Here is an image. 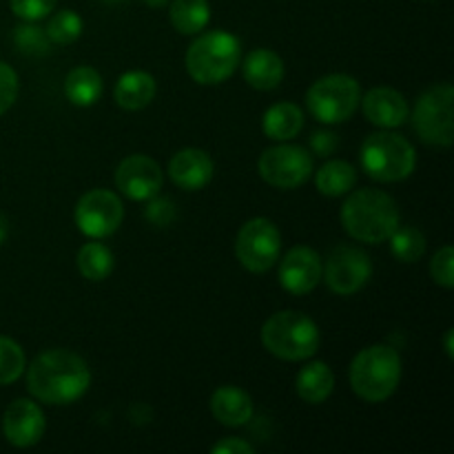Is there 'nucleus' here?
<instances>
[{"mask_svg":"<svg viewBox=\"0 0 454 454\" xmlns=\"http://www.w3.org/2000/svg\"><path fill=\"white\" fill-rule=\"evenodd\" d=\"M91 384L87 362L71 350H47L31 362L27 371V390L38 402L65 406L82 397Z\"/></svg>","mask_w":454,"mask_h":454,"instance_id":"1","label":"nucleus"},{"mask_svg":"<svg viewBox=\"0 0 454 454\" xmlns=\"http://www.w3.org/2000/svg\"><path fill=\"white\" fill-rule=\"evenodd\" d=\"M341 224L357 242L381 244L390 239L399 226L397 202L384 191H353L341 207Z\"/></svg>","mask_w":454,"mask_h":454,"instance_id":"2","label":"nucleus"},{"mask_svg":"<svg viewBox=\"0 0 454 454\" xmlns=\"http://www.w3.org/2000/svg\"><path fill=\"white\" fill-rule=\"evenodd\" d=\"M402 357L386 344L364 348L350 364V386L368 403H381L397 390Z\"/></svg>","mask_w":454,"mask_h":454,"instance_id":"3","label":"nucleus"},{"mask_svg":"<svg viewBox=\"0 0 454 454\" xmlns=\"http://www.w3.org/2000/svg\"><path fill=\"white\" fill-rule=\"evenodd\" d=\"M262 344L284 362H304L319 350V328L309 315L282 310L264 324Z\"/></svg>","mask_w":454,"mask_h":454,"instance_id":"4","label":"nucleus"},{"mask_svg":"<svg viewBox=\"0 0 454 454\" xmlns=\"http://www.w3.org/2000/svg\"><path fill=\"white\" fill-rule=\"evenodd\" d=\"M242 44L229 31H208L186 51V71L198 84H220L235 74Z\"/></svg>","mask_w":454,"mask_h":454,"instance_id":"5","label":"nucleus"},{"mask_svg":"<svg viewBox=\"0 0 454 454\" xmlns=\"http://www.w3.org/2000/svg\"><path fill=\"white\" fill-rule=\"evenodd\" d=\"M415 164V146L399 133H372L362 145V167L377 182L406 180Z\"/></svg>","mask_w":454,"mask_h":454,"instance_id":"6","label":"nucleus"},{"mask_svg":"<svg viewBox=\"0 0 454 454\" xmlns=\"http://www.w3.org/2000/svg\"><path fill=\"white\" fill-rule=\"evenodd\" d=\"M362 100L359 82L350 75L333 74L317 80L306 93V106L324 124H340L350 120Z\"/></svg>","mask_w":454,"mask_h":454,"instance_id":"7","label":"nucleus"},{"mask_svg":"<svg viewBox=\"0 0 454 454\" xmlns=\"http://www.w3.org/2000/svg\"><path fill=\"white\" fill-rule=\"evenodd\" d=\"M452 84H437L421 93L412 111V127L419 137L434 146L452 145Z\"/></svg>","mask_w":454,"mask_h":454,"instance_id":"8","label":"nucleus"},{"mask_svg":"<svg viewBox=\"0 0 454 454\" xmlns=\"http://www.w3.org/2000/svg\"><path fill=\"white\" fill-rule=\"evenodd\" d=\"M282 235L278 226L266 217H255L239 229L235 239V255L239 264L251 273H266L278 264Z\"/></svg>","mask_w":454,"mask_h":454,"instance_id":"9","label":"nucleus"},{"mask_svg":"<svg viewBox=\"0 0 454 454\" xmlns=\"http://www.w3.org/2000/svg\"><path fill=\"white\" fill-rule=\"evenodd\" d=\"M260 176L278 189H297L313 176V155L304 146L278 145L262 153Z\"/></svg>","mask_w":454,"mask_h":454,"instance_id":"10","label":"nucleus"},{"mask_svg":"<svg viewBox=\"0 0 454 454\" xmlns=\"http://www.w3.org/2000/svg\"><path fill=\"white\" fill-rule=\"evenodd\" d=\"M372 275L371 257L355 247H335L322 266V278L326 286L337 295H355L366 286Z\"/></svg>","mask_w":454,"mask_h":454,"instance_id":"11","label":"nucleus"},{"mask_svg":"<svg viewBox=\"0 0 454 454\" xmlns=\"http://www.w3.org/2000/svg\"><path fill=\"white\" fill-rule=\"evenodd\" d=\"M124 207L120 198L111 191L93 189L78 200L75 207V224L87 238H109L122 224Z\"/></svg>","mask_w":454,"mask_h":454,"instance_id":"12","label":"nucleus"},{"mask_svg":"<svg viewBox=\"0 0 454 454\" xmlns=\"http://www.w3.org/2000/svg\"><path fill=\"white\" fill-rule=\"evenodd\" d=\"M162 168L146 155H129L115 168V186L122 195L136 202L155 198L162 189Z\"/></svg>","mask_w":454,"mask_h":454,"instance_id":"13","label":"nucleus"},{"mask_svg":"<svg viewBox=\"0 0 454 454\" xmlns=\"http://www.w3.org/2000/svg\"><path fill=\"white\" fill-rule=\"evenodd\" d=\"M322 279V257L309 247H295L279 264V282L293 295H306Z\"/></svg>","mask_w":454,"mask_h":454,"instance_id":"14","label":"nucleus"},{"mask_svg":"<svg viewBox=\"0 0 454 454\" xmlns=\"http://www.w3.org/2000/svg\"><path fill=\"white\" fill-rule=\"evenodd\" d=\"M44 415L40 406L29 399H16L4 411L3 433L7 442L16 448H31L43 439Z\"/></svg>","mask_w":454,"mask_h":454,"instance_id":"15","label":"nucleus"},{"mask_svg":"<svg viewBox=\"0 0 454 454\" xmlns=\"http://www.w3.org/2000/svg\"><path fill=\"white\" fill-rule=\"evenodd\" d=\"M168 176L180 189L200 191L211 182L213 160L202 149H182L168 162Z\"/></svg>","mask_w":454,"mask_h":454,"instance_id":"16","label":"nucleus"},{"mask_svg":"<svg viewBox=\"0 0 454 454\" xmlns=\"http://www.w3.org/2000/svg\"><path fill=\"white\" fill-rule=\"evenodd\" d=\"M364 115L375 127L395 129L408 120L406 98L390 87H375L364 98Z\"/></svg>","mask_w":454,"mask_h":454,"instance_id":"17","label":"nucleus"},{"mask_svg":"<svg viewBox=\"0 0 454 454\" xmlns=\"http://www.w3.org/2000/svg\"><path fill=\"white\" fill-rule=\"evenodd\" d=\"M211 412L220 424L229 428L248 424L253 419V399L235 386H222L211 397Z\"/></svg>","mask_w":454,"mask_h":454,"instance_id":"18","label":"nucleus"},{"mask_svg":"<svg viewBox=\"0 0 454 454\" xmlns=\"http://www.w3.org/2000/svg\"><path fill=\"white\" fill-rule=\"evenodd\" d=\"M244 80L257 91H270L284 78V62L270 49H255L247 56L242 65Z\"/></svg>","mask_w":454,"mask_h":454,"instance_id":"19","label":"nucleus"},{"mask_svg":"<svg viewBox=\"0 0 454 454\" xmlns=\"http://www.w3.org/2000/svg\"><path fill=\"white\" fill-rule=\"evenodd\" d=\"M155 98V80L146 71H129L115 84V102L127 111L145 109Z\"/></svg>","mask_w":454,"mask_h":454,"instance_id":"20","label":"nucleus"},{"mask_svg":"<svg viewBox=\"0 0 454 454\" xmlns=\"http://www.w3.org/2000/svg\"><path fill=\"white\" fill-rule=\"evenodd\" d=\"M297 395L309 403H322L335 388V377L324 362H310L300 371L295 380Z\"/></svg>","mask_w":454,"mask_h":454,"instance_id":"21","label":"nucleus"},{"mask_svg":"<svg viewBox=\"0 0 454 454\" xmlns=\"http://www.w3.org/2000/svg\"><path fill=\"white\" fill-rule=\"evenodd\" d=\"M264 133L270 140H293L304 127V114L293 102H278L264 114Z\"/></svg>","mask_w":454,"mask_h":454,"instance_id":"22","label":"nucleus"},{"mask_svg":"<svg viewBox=\"0 0 454 454\" xmlns=\"http://www.w3.org/2000/svg\"><path fill=\"white\" fill-rule=\"evenodd\" d=\"M102 93V78L93 67H75L65 80V96L75 106L96 105Z\"/></svg>","mask_w":454,"mask_h":454,"instance_id":"23","label":"nucleus"},{"mask_svg":"<svg viewBox=\"0 0 454 454\" xmlns=\"http://www.w3.org/2000/svg\"><path fill=\"white\" fill-rule=\"evenodd\" d=\"M168 20L180 34H200L211 20L208 0H173L171 9H168Z\"/></svg>","mask_w":454,"mask_h":454,"instance_id":"24","label":"nucleus"},{"mask_svg":"<svg viewBox=\"0 0 454 454\" xmlns=\"http://www.w3.org/2000/svg\"><path fill=\"white\" fill-rule=\"evenodd\" d=\"M315 184L319 193L326 198H340V195L350 193L357 184V171L344 160H331L317 171Z\"/></svg>","mask_w":454,"mask_h":454,"instance_id":"25","label":"nucleus"},{"mask_svg":"<svg viewBox=\"0 0 454 454\" xmlns=\"http://www.w3.org/2000/svg\"><path fill=\"white\" fill-rule=\"evenodd\" d=\"M78 270L89 282H102L114 270V253L100 242L84 244L78 251Z\"/></svg>","mask_w":454,"mask_h":454,"instance_id":"26","label":"nucleus"},{"mask_svg":"<svg viewBox=\"0 0 454 454\" xmlns=\"http://www.w3.org/2000/svg\"><path fill=\"white\" fill-rule=\"evenodd\" d=\"M390 248L399 262H417L426 253V238L412 226H397L390 235Z\"/></svg>","mask_w":454,"mask_h":454,"instance_id":"27","label":"nucleus"},{"mask_svg":"<svg viewBox=\"0 0 454 454\" xmlns=\"http://www.w3.org/2000/svg\"><path fill=\"white\" fill-rule=\"evenodd\" d=\"M82 18L74 9H62L47 22V35L53 44H71L82 35Z\"/></svg>","mask_w":454,"mask_h":454,"instance_id":"28","label":"nucleus"},{"mask_svg":"<svg viewBox=\"0 0 454 454\" xmlns=\"http://www.w3.org/2000/svg\"><path fill=\"white\" fill-rule=\"evenodd\" d=\"M25 353L20 344L0 335V386H9L25 372Z\"/></svg>","mask_w":454,"mask_h":454,"instance_id":"29","label":"nucleus"},{"mask_svg":"<svg viewBox=\"0 0 454 454\" xmlns=\"http://www.w3.org/2000/svg\"><path fill=\"white\" fill-rule=\"evenodd\" d=\"M13 40H16L18 49L22 53H29V56H43L49 49V35L43 27L34 25V22H25V25H18L13 31Z\"/></svg>","mask_w":454,"mask_h":454,"instance_id":"30","label":"nucleus"},{"mask_svg":"<svg viewBox=\"0 0 454 454\" xmlns=\"http://www.w3.org/2000/svg\"><path fill=\"white\" fill-rule=\"evenodd\" d=\"M430 275L434 282L443 288L454 286V251L452 247H443L434 253L433 262H430Z\"/></svg>","mask_w":454,"mask_h":454,"instance_id":"31","label":"nucleus"},{"mask_svg":"<svg viewBox=\"0 0 454 454\" xmlns=\"http://www.w3.org/2000/svg\"><path fill=\"white\" fill-rule=\"evenodd\" d=\"M58 0H9V7L20 20L35 22L47 18L56 9Z\"/></svg>","mask_w":454,"mask_h":454,"instance_id":"32","label":"nucleus"},{"mask_svg":"<svg viewBox=\"0 0 454 454\" xmlns=\"http://www.w3.org/2000/svg\"><path fill=\"white\" fill-rule=\"evenodd\" d=\"M18 98V75L7 62L0 60V115L7 114Z\"/></svg>","mask_w":454,"mask_h":454,"instance_id":"33","label":"nucleus"},{"mask_svg":"<svg viewBox=\"0 0 454 454\" xmlns=\"http://www.w3.org/2000/svg\"><path fill=\"white\" fill-rule=\"evenodd\" d=\"M146 217H149L153 224L167 226L173 220V204L168 200H155L151 198V204L146 207Z\"/></svg>","mask_w":454,"mask_h":454,"instance_id":"34","label":"nucleus"},{"mask_svg":"<svg viewBox=\"0 0 454 454\" xmlns=\"http://www.w3.org/2000/svg\"><path fill=\"white\" fill-rule=\"evenodd\" d=\"M211 452L213 454H253L255 452V448H253L251 443L242 442V439L229 437V439H224V442L215 443Z\"/></svg>","mask_w":454,"mask_h":454,"instance_id":"35","label":"nucleus"},{"mask_svg":"<svg viewBox=\"0 0 454 454\" xmlns=\"http://www.w3.org/2000/svg\"><path fill=\"white\" fill-rule=\"evenodd\" d=\"M310 145H313V151L317 155H328L337 149V136L328 131H319L310 137Z\"/></svg>","mask_w":454,"mask_h":454,"instance_id":"36","label":"nucleus"},{"mask_svg":"<svg viewBox=\"0 0 454 454\" xmlns=\"http://www.w3.org/2000/svg\"><path fill=\"white\" fill-rule=\"evenodd\" d=\"M7 235H9V222H7V217L0 215V244L7 239Z\"/></svg>","mask_w":454,"mask_h":454,"instance_id":"37","label":"nucleus"},{"mask_svg":"<svg viewBox=\"0 0 454 454\" xmlns=\"http://www.w3.org/2000/svg\"><path fill=\"white\" fill-rule=\"evenodd\" d=\"M446 353H448V357H454V350H452V331H448L446 333Z\"/></svg>","mask_w":454,"mask_h":454,"instance_id":"38","label":"nucleus"},{"mask_svg":"<svg viewBox=\"0 0 454 454\" xmlns=\"http://www.w3.org/2000/svg\"><path fill=\"white\" fill-rule=\"evenodd\" d=\"M146 4H149V7H164V4L168 3V0H145Z\"/></svg>","mask_w":454,"mask_h":454,"instance_id":"39","label":"nucleus"},{"mask_svg":"<svg viewBox=\"0 0 454 454\" xmlns=\"http://www.w3.org/2000/svg\"><path fill=\"white\" fill-rule=\"evenodd\" d=\"M105 4H120V3H127V0H100Z\"/></svg>","mask_w":454,"mask_h":454,"instance_id":"40","label":"nucleus"}]
</instances>
